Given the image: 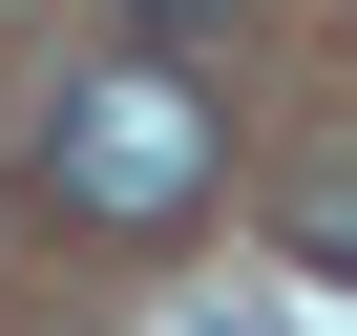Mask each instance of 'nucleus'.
Segmentation results:
<instances>
[{
	"mask_svg": "<svg viewBox=\"0 0 357 336\" xmlns=\"http://www.w3.org/2000/svg\"><path fill=\"white\" fill-rule=\"evenodd\" d=\"M22 168H43V211H63V231H190V211L231 190V126L190 105V63L105 43V63H63V84H43Z\"/></svg>",
	"mask_w": 357,
	"mask_h": 336,
	"instance_id": "obj_1",
	"label": "nucleus"
},
{
	"mask_svg": "<svg viewBox=\"0 0 357 336\" xmlns=\"http://www.w3.org/2000/svg\"><path fill=\"white\" fill-rule=\"evenodd\" d=\"M273 231H294L315 273H357V168H294V190H273Z\"/></svg>",
	"mask_w": 357,
	"mask_h": 336,
	"instance_id": "obj_2",
	"label": "nucleus"
},
{
	"mask_svg": "<svg viewBox=\"0 0 357 336\" xmlns=\"http://www.w3.org/2000/svg\"><path fill=\"white\" fill-rule=\"evenodd\" d=\"M126 43H147V63H190V43H231V0H126Z\"/></svg>",
	"mask_w": 357,
	"mask_h": 336,
	"instance_id": "obj_3",
	"label": "nucleus"
}]
</instances>
